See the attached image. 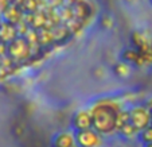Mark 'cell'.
<instances>
[{
    "label": "cell",
    "instance_id": "1",
    "mask_svg": "<svg viewBox=\"0 0 152 147\" xmlns=\"http://www.w3.org/2000/svg\"><path fill=\"white\" fill-rule=\"evenodd\" d=\"M120 111L116 103L112 101H102L97 104L92 111V127L93 131L100 134H108L115 130V116Z\"/></svg>",
    "mask_w": 152,
    "mask_h": 147
},
{
    "label": "cell",
    "instance_id": "2",
    "mask_svg": "<svg viewBox=\"0 0 152 147\" xmlns=\"http://www.w3.org/2000/svg\"><path fill=\"white\" fill-rule=\"evenodd\" d=\"M7 55L14 61L15 65H18L31 58V50L23 37H16L7 43Z\"/></svg>",
    "mask_w": 152,
    "mask_h": 147
},
{
    "label": "cell",
    "instance_id": "3",
    "mask_svg": "<svg viewBox=\"0 0 152 147\" xmlns=\"http://www.w3.org/2000/svg\"><path fill=\"white\" fill-rule=\"evenodd\" d=\"M151 112L145 107H135L129 111V123L136 131H143L149 126Z\"/></svg>",
    "mask_w": 152,
    "mask_h": 147
},
{
    "label": "cell",
    "instance_id": "4",
    "mask_svg": "<svg viewBox=\"0 0 152 147\" xmlns=\"http://www.w3.org/2000/svg\"><path fill=\"white\" fill-rule=\"evenodd\" d=\"M75 144L78 147H97L101 143L98 134L93 130H83L75 134Z\"/></svg>",
    "mask_w": 152,
    "mask_h": 147
},
{
    "label": "cell",
    "instance_id": "5",
    "mask_svg": "<svg viewBox=\"0 0 152 147\" xmlns=\"http://www.w3.org/2000/svg\"><path fill=\"white\" fill-rule=\"evenodd\" d=\"M23 18H24V14H23V10H20L18 4H10L7 7V10L1 14V19L7 23H11L14 26H16L18 23L23 22Z\"/></svg>",
    "mask_w": 152,
    "mask_h": 147
},
{
    "label": "cell",
    "instance_id": "6",
    "mask_svg": "<svg viewBox=\"0 0 152 147\" xmlns=\"http://www.w3.org/2000/svg\"><path fill=\"white\" fill-rule=\"evenodd\" d=\"M73 126L77 131L89 130L92 127V116L88 111H80L73 118Z\"/></svg>",
    "mask_w": 152,
    "mask_h": 147
},
{
    "label": "cell",
    "instance_id": "7",
    "mask_svg": "<svg viewBox=\"0 0 152 147\" xmlns=\"http://www.w3.org/2000/svg\"><path fill=\"white\" fill-rule=\"evenodd\" d=\"M70 8H72L74 18L78 20H81V22H85V20L88 19V16L92 15L90 6L86 3V1H80V0H77Z\"/></svg>",
    "mask_w": 152,
    "mask_h": 147
},
{
    "label": "cell",
    "instance_id": "8",
    "mask_svg": "<svg viewBox=\"0 0 152 147\" xmlns=\"http://www.w3.org/2000/svg\"><path fill=\"white\" fill-rule=\"evenodd\" d=\"M18 37L16 34V27L11 23H7V22H1L0 23V40L4 42V43H10L12 39Z\"/></svg>",
    "mask_w": 152,
    "mask_h": 147
},
{
    "label": "cell",
    "instance_id": "9",
    "mask_svg": "<svg viewBox=\"0 0 152 147\" xmlns=\"http://www.w3.org/2000/svg\"><path fill=\"white\" fill-rule=\"evenodd\" d=\"M55 147H74L75 146V138L74 135L69 132H61L55 136L54 139Z\"/></svg>",
    "mask_w": 152,
    "mask_h": 147
},
{
    "label": "cell",
    "instance_id": "10",
    "mask_svg": "<svg viewBox=\"0 0 152 147\" xmlns=\"http://www.w3.org/2000/svg\"><path fill=\"white\" fill-rule=\"evenodd\" d=\"M37 32H38V42H39V46L42 47V49L49 47V46H51V45L55 43L51 30L40 29V30H38Z\"/></svg>",
    "mask_w": 152,
    "mask_h": 147
},
{
    "label": "cell",
    "instance_id": "11",
    "mask_svg": "<svg viewBox=\"0 0 152 147\" xmlns=\"http://www.w3.org/2000/svg\"><path fill=\"white\" fill-rule=\"evenodd\" d=\"M51 32H53V37H54L55 43H57V42L59 43V42H63V40H66L67 38L72 35L65 24H58V26H54V27L51 29Z\"/></svg>",
    "mask_w": 152,
    "mask_h": 147
},
{
    "label": "cell",
    "instance_id": "12",
    "mask_svg": "<svg viewBox=\"0 0 152 147\" xmlns=\"http://www.w3.org/2000/svg\"><path fill=\"white\" fill-rule=\"evenodd\" d=\"M129 123V111L120 110L115 116V130H120Z\"/></svg>",
    "mask_w": 152,
    "mask_h": 147
},
{
    "label": "cell",
    "instance_id": "13",
    "mask_svg": "<svg viewBox=\"0 0 152 147\" xmlns=\"http://www.w3.org/2000/svg\"><path fill=\"white\" fill-rule=\"evenodd\" d=\"M58 15H59L61 20L62 22H69V20H72L73 18H74V15H73V11L70 7H61V8H58Z\"/></svg>",
    "mask_w": 152,
    "mask_h": 147
},
{
    "label": "cell",
    "instance_id": "14",
    "mask_svg": "<svg viewBox=\"0 0 152 147\" xmlns=\"http://www.w3.org/2000/svg\"><path fill=\"white\" fill-rule=\"evenodd\" d=\"M14 66H15V62L7 54L3 55V57H0V68H4V69H7V70H11Z\"/></svg>",
    "mask_w": 152,
    "mask_h": 147
},
{
    "label": "cell",
    "instance_id": "15",
    "mask_svg": "<svg viewBox=\"0 0 152 147\" xmlns=\"http://www.w3.org/2000/svg\"><path fill=\"white\" fill-rule=\"evenodd\" d=\"M120 134L121 135H124V136H126V138H129V136H133L135 135L136 132H137V131L135 130V127H133L132 124L131 123H128V124H125V126H124L123 128H120Z\"/></svg>",
    "mask_w": 152,
    "mask_h": 147
},
{
    "label": "cell",
    "instance_id": "16",
    "mask_svg": "<svg viewBox=\"0 0 152 147\" xmlns=\"http://www.w3.org/2000/svg\"><path fill=\"white\" fill-rule=\"evenodd\" d=\"M15 27H16V34H18V37H24V35L28 32V30L31 29V27H30L28 24L26 23V22H20V23H18Z\"/></svg>",
    "mask_w": 152,
    "mask_h": 147
},
{
    "label": "cell",
    "instance_id": "17",
    "mask_svg": "<svg viewBox=\"0 0 152 147\" xmlns=\"http://www.w3.org/2000/svg\"><path fill=\"white\" fill-rule=\"evenodd\" d=\"M140 139H141V140H143L145 144L152 143V127H147L145 130L141 131Z\"/></svg>",
    "mask_w": 152,
    "mask_h": 147
},
{
    "label": "cell",
    "instance_id": "18",
    "mask_svg": "<svg viewBox=\"0 0 152 147\" xmlns=\"http://www.w3.org/2000/svg\"><path fill=\"white\" fill-rule=\"evenodd\" d=\"M123 58L125 61H137L139 55L135 50H125V51L123 53Z\"/></svg>",
    "mask_w": 152,
    "mask_h": 147
},
{
    "label": "cell",
    "instance_id": "19",
    "mask_svg": "<svg viewBox=\"0 0 152 147\" xmlns=\"http://www.w3.org/2000/svg\"><path fill=\"white\" fill-rule=\"evenodd\" d=\"M128 72H129V69H128V66H126L125 64H118L117 66H116V73L120 74V76H123V77L128 74Z\"/></svg>",
    "mask_w": 152,
    "mask_h": 147
},
{
    "label": "cell",
    "instance_id": "20",
    "mask_svg": "<svg viewBox=\"0 0 152 147\" xmlns=\"http://www.w3.org/2000/svg\"><path fill=\"white\" fill-rule=\"evenodd\" d=\"M10 4H11L10 3V0H0V15L6 11L7 7H8Z\"/></svg>",
    "mask_w": 152,
    "mask_h": 147
},
{
    "label": "cell",
    "instance_id": "21",
    "mask_svg": "<svg viewBox=\"0 0 152 147\" xmlns=\"http://www.w3.org/2000/svg\"><path fill=\"white\" fill-rule=\"evenodd\" d=\"M6 54H7V43L0 40V57H3Z\"/></svg>",
    "mask_w": 152,
    "mask_h": 147
},
{
    "label": "cell",
    "instance_id": "22",
    "mask_svg": "<svg viewBox=\"0 0 152 147\" xmlns=\"http://www.w3.org/2000/svg\"><path fill=\"white\" fill-rule=\"evenodd\" d=\"M50 4H51V7H54V8H58V7H62V0H47Z\"/></svg>",
    "mask_w": 152,
    "mask_h": 147
},
{
    "label": "cell",
    "instance_id": "23",
    "mask_svg": "<svg viewBox=\"0 0 152 147\" xmlns=\"http://www.w3.org/2000/svg\"><path fill=\"white\" fill-rule=\"evenodd\" d=\"M145 108H147V110H148V111H149V112H151V113H152V98H151V100H148V103H147Z\"/></svg>",
    "mask_w": 152,
    "mask_h": 147
},
{
    "label": "cell",
    "instance_id": "24",
    "mask_svg": "<svg viewBox=\"0 0 152 147\" xmlns=\"http://www.w3.org/2000/svg\"><path fill=\"white\" fill-rule=\"evenodd\" d=\"M149 124H151V127H152V113H151V119H149Z\"/></svg>",
    "mask_w": 152,
    "mask_h": 147
},
{
    "label": "cell",
    "instance_id": "25",
    "mask_svg": "<svg viewBox=\"0 0 152 147\" xmlns=\"http://www.w3.org/2000/svg\"><path fill=\"white\" fill-rule=\"evenodd\" d=\"M147 147H152V143H149V144H147Z\"/></svg>",
    "mask_w": 152,
    "mask_h": 147
},
{
    "label": "cell",
    "instance_id": "26",
    "mask_svg": "<svg viewBox=\"0 0 152 147\" xmlns=\"http://www.w3.org/2000/svg\"><path fill=\"white\" fill-rule=\"evenodd\" d=\"M1 22H3V19H1V15H0V23H1Z\"/></svg>",
    "mask_w": 152,
    "mask_h": 147
}]
</instances>
